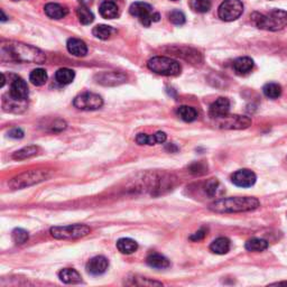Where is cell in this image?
I'll list each match as a JSON object with an SVG mask.
<instances>
[{
	"instance_id": "1",
	"label": "cell",
	"mask_w": 287,
	"mask_h": 287,
	"mask_svg": "<svg viewBox=\"0 0 287 287\" xmlns=\"http://www.w3.org/2000/svg\"><path fill=\"white\" fill-rule=\"evenodd\" d=\"M2 56L8 55V59L15 62H24V63H36L43 64L46 61L44 53L32 45L18 43V42H9L3 44L1 47Z\"/></svg>"
},
{
	"instance_id": "2",
	"label": "cell",
	"mask_w": 287,
	"mask_h": 287,
	"mask_svg": "<svg viewBox=\"0 0 287 287\" xmlns=\"http://www.w3.org/2000/svg\"><path fill=\"white\" fill-rule=\"evenodd\" d=\"M260 206L259 201L251 196H233L215 200L209 206V210L215 213H237L253 211Z\"/></svg>"
},
{
	"instance_id": "3",
	"label": "cell",
	"mask_w": 287,
	"mask_h": 287,
	"mask_svg": "<svg viewBox=\"0 0 287 287\" xmlns=\"http://www.w3.org/2000/svg\"><path fill=\"white\" fill-rule=\"evenodd\" d=\"M251 22L259 30L277 32L287 26V11L282 9H274L267 14L253 13Z\"/></svg>"
},
{
	"instance_id": "4",
	"label": "cell",
	"mask_w": 287,
	"mask_h": 287,
	"mask_svg": "<svg viewBox=\"0 0 287 287\" xmlns=\"http://www.w3.org/2000/svg\"><path fill=\"white\" fill-rule=\"evenodd\" d=\"M147 67L154 73L164 76H176L182 71L178 61L166 56H155L147 63Z\"/></svg>"
},
{
	"instance_id": "5",
	"label": "cell",
	"mask_w": 287,
	"mask_h": 287,
	"mask_svg": "<svg viewBox=\"0 0 287 287\" xmlns=\"http://www.w3.org/2000/svg\"><path fill=\"white\" fill-rule=\"evenodd\" d=\"M50 178V173L48 171L44 170H37V171H27L24 172V173L19 174L11 179V182L9 183V185L13 188H23L27 187L31 185H34V184H37L39 182L46 181V179Z\"/></svg>"
},
{
	"instance_id": "6",
	"label": "cell",
	"mask_w": 287,
	"mask_h": 287,
	"mask_svg": "<svg viewBox=\"0 0 287 287\" xmlns=\"http://www.w3.org/2000/svg\"><path fill=\"white\" fill-rule=\"evenodd\" d=\"M51 235L55 239H77L88 236L91 229L85 224H71L51 228Z\"/></svg>"
},
{
	"instance_id": "7",
	"label": "cell",
	"mask_w": 287,
	"mask_h": 287,
	"mask_svg": "<svg viewBox=\"0 0 287 287\" xmlns=\"http://www.w3.org/2000/svg\"><path fill=\"white\" fill-rule=\"evenodd\" d=\"M130 14L137 17L144 26L148 27L153 22H158L159 15L154 13L153 8L146 2H135L130 6Z\"/></svg>"
},
{
	"instance_id": "8",
	"label": "cell",
	"mask_w": 287,
	"mask_h": 287,
	"mask_svg": "<svg viewBox=\"0 0 287 287\" xmlns=\"http://www.w3.org/2000/svg\"><path fill=\"white\" fill-rule=\"evenodd\" d=\"M73 105L79 110L93 111V110L100 109L104 106V100H102V98L99 94L92 92H83L74 98Z\"/></svg>"
},
{
	"instance_id": "9",
	"label": "cell",
	"mask_w": 287,
	"mask_h": 287,
	"mask_svg": "<svg viewBox=\"0 0 287 287\" xmlns=\"http://www.w3.org/2000/svg\"><path fill=\"white\" fill-rule=\"evenodd\" d=\"M244 13V3L240 0H224L219 6V17L224 22H233Z\"/></svg>"
},
{
	"instance_id": "10",
	"label": "cell",
	"mask_w": 287,
	"mask_h": 287,
	"mask_svg": "<svg viewBox=\"0 0 287 287\" xmlns=\"http://www.w3.org/2000/svg\"><path fill=\"white\" fill-rule=\"evenodd\" d=\"M221 128L225 129H245L251 125V120L245 116H229L216 119Z\"/></svg>"
},
{
	"instance_id": "11",
	"label": "cell",
	"mask_w": 287,
	"mask_h": 287,
	"mask_svg": "<svg viewBox=\"0 0 287 287\" xmlns=\"http://www.w3.org/2000/svg\"><path fill=\"white\" fill-rule=\"evenodd\" d=\"M257 181V176L252 171L244 169L235 172L231 176V182L239 187H251Z\"/></svg>"
},
{
	"instance_id": "12",
	"label": "cell",
	"mask_w": 287,
	"mask_h": 287,
	"mask_svg": "<svg viewBox=\"0 0 287 287\" xmlns=\"http://www.w3.org/2000/svg\"><path fill=\"white\" fill-rule=\"evenodd\" d=\"M109 267V261L104 256H96L91 258L88 261L87 266V272L89 274L93 275V276H99V275L105 274L107 272V269Z\"/></svg>"
},
{
	"instance_id": "13",
	"label": "cell",
	"mask_w": 287,
	"mask_h": 287,
	"mask_svg": "<svg viewBox=\"0 0 287 287\" xmlns=\"http://www.w3.org/2000/svg\"><path fill=\"white\" fill-rule=\"evenodd\" d=\"M96 79L98 83L106 85V87L107 85L112 87V85L124 83L127 80V76L120 72H102L96 76Z\"/></svg>"
},
{
	"instance_id": "14",
	"label": "cell",
	"mask_w": 287,
	"mask_h": 287,
	"mask_svg": "<svg viewBox=\"0 0 287 287\" xmlns=\"http://www.w3.org/2000/svg\"><path fill=\"white\" fill-rule=\"evenodd\" d=\"M229 110H230V101L227 98L221 97L210 106L209 114L213 119H219L229 114Z\"/></svg>"
},
{
	"instance_id": "15",
	"label": "cell",
	"mask_w": 287,
	"mask_h": 287,
	"mask_svg": "<svg viewBox=\"0 0 287 287\" xmlns=\"http://www.w3.org/2000/svg\"><path fill=\"white\" fill-rule=\"evenodd\" d=\"M28 85L25 81L20 77H15V80L11 82L10 90H9V96H11L15 99L18 100H27L28 98Z\"/></svg>"
},
{
	"instance_id": "16",
	"label": "cell",
	"mask_w": 287,
	"mask_h": 287,
	"mask_svg": "<svg viewBox=\"0 0 287 287\" xmlns=\"http://www.w3.org/2000/svg\"><path fill=\"white\" fill-rule=\"evenodd\" d=\"M2 107L5 111L20 113V112L25 111L27 105H26V100L15 99V98L9 96V94H7V96H3Z\"/></svg>"
},
{
	"instance_id": "17",
	"label": "cell",
	"mask_w": 287,
	"mask_h": 287,
	"mask_svg": "<svg viewBox=\"0 0 287 287\" xmlns=\"http://www.w3.org/2000/svg\"><path fill=\"white\" fill-rule=\"evenodd\" d=\"M166 134L163 131H157L154 135L147 134H138L136 136V142L138 145H157V144H163L166 142Z\"/></svg>"
},
{
	"instance_id": "18",
	"label": "cell",
	"mask_w": 287,
	"mask_h": 287,
	"mask_svg": "<svg viewBox=\"0 0 287 287\" xmlns=\"http://www.w3.org/2000/svg\"><path fill=\"white\" fill-rule=\"evenodd\" d=\"M232 67L238 75H246L253 69V61L248 56L239 57L233 62Z\"/></svg>"
},
{
	"instance_id": "19",
	"label": "cell",
	"mask_w": 287,
	"mask_h": 287,
	"mask_svg": "<svg viewBox=\"0 0 287 287\" xmlns=\"http://www.w3.org/2000/svg\"><path fill=\"white\" fill-rule=\"evenodd\" d=\"M67 47H68V51L71 53L72 55L77 56V57L85 56L88 53L87 44L79 38H70L68 40Z\"/></svg>"
},
{
	"instance_id": "20",
	"label": "cell",
	"mask_w": 287,
	"mask_h": 287,
	"mask_svg": "<svg viewBox=\"0 0 287 287\" xmlns=\"http://www.w3.org/2000/svg\"><path fill=\"white\" fill-rule=\"evenodd\" d=\"M45 14L52 19H62L69 14V9L65 6L59 5V3H47L44 7Z\"/></svg>"
},
{
	"instance_id": "21",
	"label": "cell",
	"mask_w": 287,
	"mask_h": 287,
	"mask_svg": "<svg viewBox=\"0 0 287 287\" xmlns=\"http://www.w3.org/2000/svg\"><path fill=\"white\" fill-rule=\"evenodd\" d=\"M100 15L106 19L117 18L119 15V9L117 3L112 0H105L99 8Z\"/></svg>"
},
{
	"instance_id": "22",
	"label": "cell",
	"mask_w": 287,
	"mask_h": 287,
	"mask_svg": "<svg viewBox=\"0 0 287 287\" xmlns=\"http://www.w3.org/2000/svg\"><path fill=\"white\" fill-rule=\"evenodd\" d=\"M146 262L148 264V266L156 269H166L171 266L170 260L167 259L165 256L161 255V253H150V255L147 257Z\"/></svg>"
},
{
	"instance_id": "23",
	"label": "cell",
	"mask_w": 287,
	"mask_h": 287,
	"mask_svg": "<svg viewBox=\"0 0 287 287\" xmlns=\"http://www.w3.org/2000/svg\"><path fill=\"white\" fill-rule=\"evenodd\" d=\"M230 247H231L230 240L225 237H220L211 244L210 250L213 253H216V255H224V253L229 252Z\"/></svg>"
},
{
	"instance_id": "24",
	"label": "cell",
	"mask_w": 287,
	"mask_h": 287,
	"mask_svg": "<svg viewBox=\"0 0 287 287\" xmlns=\"http://www.w3.org/2000/svg\"><path fill=\"white\" fill-rule=\"evenodd\" d=\"M59 277L65 284H77V283H81L82 281L81 275L75 269L72 268L62 269L59 273Z\"/></svg>"
},
{
	"instance_id": "25",
	"label": "cell",
	"mask_w": 287,
	"mask_h": 287,
	"mask_svg": "<svg viewBox=\"0 0 287 287\" xmlns=\"http://www.w3.org/2000/svg\"><path fill=\"white\" fill-rule=\"evenodd\" d=\"M117 248L121 253L130 255L138 249V244L131 238H121V239L118 240Z\"/></svg>"
},
{
	"instance_id": "26",
	"label": "cell",
	"mask_w": 287,
	"mask_h": 287,
	"mask_svg": "<svg viewBox=\"0 0 287 287\" xmlns=\"http://www.w3.org/2000/svg\"><path fill=\"white\" fill-rule=\"evenodd\" d=\"M74 77H75L74 71L67 68L57 70V72L55 73V81L61 85H68L70 83H72Z\"/></svg>"
},
{
	"instance_id": "27",
	"label": "cell",
	"mask_w": 287,
	"mask_h": 287,
	"mask_svg": "<svg viewBox=\"0 0 287 287\" xmlns=\"http://www.w3.org/2000/svg\"><path fill=\"white\" fill-rule=\"evenodd\" d=\"M203 188L204 192H206L210 198H218V196L223 193V188L216 179H209Z\"/></svg>"
},
{
	"instance_id": "28",
	"label": "cell",
	"mask_w": 287,
	"mask_h": 287,
	"mask_svg": "<svg viewBox=\"0 0 287 287\" xmlns=\"http://www.w3.org/2000/svg\"><path fill=\"white\" fill-rule=\"evenodd\" d=\"M245 248L247 249L248 251L260 252L268 248V243L267 240L260 239V238H252V239H250L246 243Z\"/></svg>"
},
{
	"instance_id": "29",
	"label": "cell",
	"mask_w": 287,
	"mask_h": 287,
	"mask_svg": "<svg viewBox=\"0 0 287 287\" xmlns=\"http://www.w3.org/2000/svg\"><path fill=\"white\" fill-rule=\"evenodd\" d=\"M178 114L182 120L186 122H192L198 118V111L194 108L188 106H181L178 109Z\"/></svg>"
},
{
	"instance_id": "30",
	"label": "cell",
	"mask_w": 287,
	"mask_h": 287,
	"mask_svg": "<svg viewBox=\"0 0 287 287\" xmlns=\"http://www.w3.org/2000/svg\"><path fill=\"white\" fill-rule=\"evenodd\" d=\"M30 81L33 84L36 85V87H42L47 81V73L43 69H36L33 70L31 75H30Z\"/></svg>"
},
{
	"instance_id": "31",
	"label": "cell",
	"mask_w": 287,
	"mask_h": 287,
	"mask_svg": "<svg viewBox=\"0 0 287 287\" xmlns=\"http://www.w3.org/2000/svg\"><path fill=\"white\" fill-rule=\"evenodd\" d=\"M262 92L269 99H277L282 96V87L278 83H275V82H270L264 85L262 88Z\"/></svg>"
},
{
	"instance_id": "32",
	"label": "cell",
	"mask_w": 287,
	"mask_h": 287,
	"mask_svg": "<svg viewBox=\"0 0 287 287\" xmlns=\"http://www.w3.org/2000/svg\"><path fill=\"white\" fill-rule=\"evenodd\" d=\"M114 32L116 31H114L112 27H110L108 25H97L92 30V34L96 36L97 38L106 40V39L111 37Z\"/></svg>"
},
{
	"instance_id": "33",
	"label": "cell",
	"mask_w": 287,
	"mask_h": 287,
	"mask_svg": "<svg viewBox=\"0 0 287 287\" xmlns=\"http://www.w3.org/2000/svg\"><path fill=\"white\" fill-rule=\"evenodd\" d=\"M38 148L36 146H28V147H24V148L19 149L14 153L13 158L16 159V161H23V159H27L31 158L33 156H35L37 154Z\"/></svg>"
},
{
	"instance_id": "34",
	"label": "cell",
	"mask_w": 287,
	"mask_h": 287,
	"mask_svg": "<svg viewBox=\"0 0 287 287\" xmlns=\"http://www.w3.org/2000/svg\"><path fill=\"white\" fill-rule=\"evenodd\" d=\"M211 0H190V7L195 13L204 14L211 9Z\"/></svg>"
},
{
	"instance_id": "35",
	"label": "cell",
	"mask_w": 287,
	"mask_h": 287,
	"mask_svg": "<svg viewBox=\"0 0 287 287\" xmlns=\"http://www.w3.org/2000/svg\"><path fill=\"white\" fill-rule=\"evenodd\" d=\"M76 15H77V18H79L80 20V23L83 24V25H90V24L94 20L93 14L87 6L81 5L76 9Z\"/></svg>"
},
{
	"instance_id": "36",
	"label": "cell",
	"mask_w": 287,
	"mask_h": 287,
	"mask_svg": "<svg viewBox=\"0 0 287 287\" xmlns=\"http://www.w3.org/2000/svg\"><path fill=\"white\" fill-rule=\"evenodd\" d=\"M11 237H13V240L16 245L25 244L28 240V238H30L28 232L22 228H16L13 233H11Z\"/></svg>"
},
{
	"instance_id": "37",
	"label": "cell",
	"mask_w": 287,
	"mask_h": 287,
	"mask_svg": "<svg viewBox=\"0 0 287 287\" xmlns=\"http://www.w3.org/2000/svg\"><path fill=\"white\" fill-rule=\"evenodd\" d=\"M169 19L172 24L178 26H182L185 24V15H184L182 11L179 10H173L171 11V14L169 15Z\"/></svg>"
},
{
	"instance_id": "38",
	"label": "cell",
	"mask_w": 287,
	"mask_h": 287,
	"mask_svg": "<svg viewBox=\"0 0 287 287\" xmlns=\"http://www.w3.org/2000/svg\"><path fill=\"white\" fill-rule=\"evenodd\" d=\"M190 172L195 175L204 174L207 172V166L203 163H194L190 166Z\"/></svg>"
},
{
	"instance_id": "39",
	"label": "cell",
	"mask_w": 287,
	"mask_h": 287,
	"mask_svg": "<svg viewBox=\"0 0 287 287\" xmlns=\"http://www.w3.org/2000/svg\"><path fill=\"white\" fill-rule=\"evenodd\" d=\"M207 232H208V230H207L206 228L200 229L199 231H196L195 233H193V235H192L190 237V240H192V241H200V240H202L208 235Z\"/></svg>"
},
{
	"instance_id": "40",
	"label": "cell",
	"mask_w": 287,
	"mask_h": 287,
	"mask_svg": "<svg viewBox=\"0 0 287 287\" xmlns=\"http://www.w3.org/2000/svg\"><path fill=\"white\" fill-rule=\"evenodd\" d=\"M8 136L14 139H20L24 137V131L20 128H14L8 133Z\"/></svg>"
},
{
	"instance_id": "41",
	"label": "cell",
	"mask_w": 287,
	"mask_h": 287,
	"mask_svg": "<svg viewBox=\"0 0 287 287\" xmlns=\"http://www.w3.org/2000/svg\"><path fill=\"white\" fill-rule=\"evenodd\" d=\"M80 3L82 6H89V5H91V2H92V0H79Z\"/></svg>"
},
{
	"instance_id": "42",
	"label": "cell",
	"mask_w": 287,
	"mask_h": 287,
	"mask_svg": "<svg viewBox=\"0 0 287 287\" xmlns=\"http://www.w3.org/2000/svg\"><path fill=\"white\" fill-rule=\"evenodd\" d=\"M273 286H287V282H280V283H273V284H270Z\"/></svg>"
},
{
	"instance_id": "43",
	"label": "cell",
	"mask_w": 287,
	"mask_h": 287,
	"mask_svg": "<svg viewBox=\"0 0 287 287\" xmlns=\"http://www.w3.org/2000/svg\"><path fill=\"white\" fill-rule=\"evenodd\" d=\"M5 82H6V79H5V75H3V73H1V83H0V87H3L5 85Z\"/></svg>"
},
{
	"instance_id": "44",
	"label": "cell",
	"mask_w": 287,
	"mask_h": 287,
	"mask_svg": "<svg viewBox=\"0 0 287 287\" xmlns=\"http://www.w3.org/2000/svg\"><path fill=\"white\" fill-rule=\"evenodd\" d=\"M1 16H2V18H1V22H6L7 17H6V16H5V13H3L2 10H1Z\"/></svg>"
},
{
	"instance_id": "45",
	"label": "cell",
	"mask_w": 287,
	"mask_h": 287,
	"mask_svg": "<svg viewBox=\"0 0 287 287\" xmlns=\"http://www.w3.org/2000/svg\"><path fill=\"white\" fill-rule=\"evenodd\" d=\"M173 1H176V0H173Z\"/></svg>"
}]
</instances>
